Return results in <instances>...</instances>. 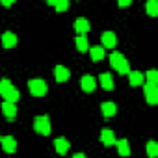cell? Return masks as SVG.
<instances>
[{
    "label": "cell",
    "instance_id": "d4e9b609",
    "mask_svg": "<svg viewBox=\"0 0 158 158\" xmlns=\"http://www.w3.org/2000/svg\"><path fill=\"white\" fill-rule=\"evenodd\" d=\"M119 6H130V0H119Z\"/></svg>",
    "mask_w": 158,
    "mask_h": 158
},
{
    "label": "cell",
    "instance_id": "d6986e66",
    "mask_svg": "<svg viewBox=\"0 0 158 158\" xmlns=\"http://www.w3.org/2000/svg\"><path fill=\"white\" fill-rule=\"evenodd\" d=\"M89 54H91V60H93V61H101V60L104 58V48H102L101 45H95V47L89 48Z\"/></svg>",
    "mask_w": 158,
    "mask_h": 158
},
{
    "label": "cell",
    "instance_id": "9a60e30c",
    "mask_svg": "<svg viewBox=\"0 0 158 158\" xmlns=\"http://www.w3.org/2000/svg\"><path fill=\"white\" fill-rule=\"evenodd\" d=\"M101 110H102V115H104V117H112V115L117 112V106H115V102L106 101V102L101 104Z\"/></svg>",
    "mask_w": 158,
    "mask_h": 158
},
{
    "label": "cell",
    "instance_id": "3957f363",
    "mask_svg": "<svg viewBox=\"0 0 158 158\" xmlns=\"http://www.w3.org/2000/svg\"><path fill=\"white\" fill-rule=\"evenodd\" d=\"M28 89H30V93L34 97H43V95H47L48 86H47V82L43 80V78H32V80L28 82Z\"/></svg>",
    "mask_w": 158,
    "mask_h": 158
},
{
    "label": "cell",
    "instance_id": "44dd1931",
    "mask_svg": "<svg viewBox=\"0 0 158 158\" xmlns=\"http://www.w3.org/2000/svg\"><path fill=\"white\" fill-rule=\"evenodd\" d=\"M74 43H76V48L80 50V52H84V50H88V37L86 35H76V39H74Z\"/></svg>",
    "mask_w": 158,
    "mask_h": 158
},
{
    "label": "cell",
    "instance_id": "7402d4cb",
    "mask_svg": "<svg viewBox=\"0 0 158 158\" xmlns=\"http://www.w3.org/2000/svg\"><path fill=\"white\" fill-rule=\"evenodd\" d=\"M147 13L151 17L158 15V2H156V0H147Z\"/></svg>",
    "mask_w": 158,
    "mask_h": 158
},
{
    "label": "cell",
    "instance_id": "8fae6325",
    "mask_svg": "<svg viewBox=\"0 0 158 158\" xmlns=\"http://www.w3.org/2000/svg\"><path fill=\"white\" fill-rule=\"evenodd\" d=\"M54 78H56L58 82L69 80V69L63 67V65H56V67H54Z\"/></svg>",
    "mask_w": 158,
    "mask_h": 158
},
{
    "label": "cell",
    "instance_id": "603a6c76",
    "mask_svg": "<svg viewBox=\"0 0 158 158\" xmlns=\"http://www.w3.org/2000/svg\"><path fill=\"white\" fill-rule=\"evenodd\" d=\"M147 154H149V158H156L158 156V143L156 141H149L147 143Z\"/></svg>",
    "mask_w": 158,
    "mask_h": 158
},
{
    "label": "cell",
    "instance_id": "83f0119b",
    "mask_svg": "<svg viewBox=\"0 0 158 158\" xmlns=\"http://www.w3.org/2000/svg\"><path fill=\"white\" fill-rule=\"evenodd\" d=\"M0 139H2V136H0Z\"/></svg>",
    "mask_w": 158,
    "mask_h": 158
},
{
    "label": "cell",
    "instance_id": "9c48e42d",
    "mask_svg": "<svg viewBox=\"0 0 158 158\" xmlns=\"http://www.w3.org/2000/svg\"><path fill=\"white\" fill-rule=\"evenodd\" d=\"M101 39H102V45H101L102 48H104V47L114 48V47L117 45V37H115V34H114V32H104Z\"/></svg>",
    "mask_w": 158,
    "mask_h": 158
},
{
    "label": "cell",
    "instance_id": "4fadbf2b",
    "mask_svg": "<svg viewBox=\"0 0 158 158\" xmlns=\"http://www.w3.org/2000/svg\"><path fill=\"white\" fill-rule=\"evenodd\" d=\"M101 141H102L104 145H114V143H115V134H114V130L102 128V130H101Z\"/></svg>",
    "mask_w": 158,
    "mask_h": 158
},
{
    "label": "cell",
    "instance_id": "7a4b0ae2",
    "mask_svg": "<svg viewBox=\"0 0 158 158\" xmlns=\"http://www.w3.org/2000/svg\"><path fill=\"white\" fill-rule=\"evenodd\" d=\"M110 63L115 71H119L121 74H128L130 67H128V60L121 54V52H112L110 54Z\"/></svg>",
    "mask_w": 158,
    "mask_h": 158
},
{
    "label": "cell",
    "instance_id": "8992f818",
    "mask_svg": "<svg viewBox=\"0 0 158 158\" xmlns=\"http://www.w3.org/2000/svg\"><path fill=\"white\" fill-rule=\"evenodd\" d=\"M80 86H82V89H84L86 93H91V91L95 89V86H97V80H95L91 74H84V76L80 78Z\"/></svg>",
    "mask_w": 158,
    "mask_h": 158
},
{
    "label": "cell",
    "instance_id": "5b68a950",
    "mask_svg": "<svg viewBox=\"0 0 158 158\" xmlns=\"http://www.w3.org/2000/svg\"><path fill=\"white\" fill-rule=\"evenodd\" d=\"M143 91H145V99L151 106H154L158 102V86L154 84H145L143 86Z\"/></svg>",
    "mask_w": 158,
    "mask_h": 158
},
{
    "label": "cell",
    "instance_id": "277c9868",
    "mask_svg": "<svg viewBox=\"0 0 158 158\" xmlns=\"http://www.w3.org/2000/svg\"><path fill=\"white\" fill-rule=\"evenodd\" d=\"M34 128H35L37 134L47 136L50 132V119H48V115H37L34 119Z\"/></svg>",
    "mask_w": 158,
    "mask_h": 158
},
{
    "label": "cell",
    "instance_id": "ac0fdd59",
    "mask_svg": "<svg viewBox=\"0 0 158 158\" xmlns=\"http://www.w3.org/2000/svg\"><path fill=\"white\" fill-rule=\"evenodd\" d=\"M99 80H101V86H102L104 89H108V91L114 89V80H112V74H110V73H102Z\"/></svg>",
    "mask_w": 158,
    "mask_h": 158
},
{
    "label": "cell",
    "instance_id": "6da1fadb",
    "mask_svg": "<svg viewBox=\"0 0 158 158\" xmlns=\"http://www.w3.org/2000/svg\"><path fill=\"white\" fill-rule=\"evenodd\" d=\"M0 95H2L4 99H6V102H17L19 101V89L8 80V78H2V80H0Z\"/></svg>",
    "mask_w": 158,
    "mask_h": 158
},
{
    "label": "cell",
    "instance_id": "ffe728a7",
    "mask_svg": "<svg viewBox=\"0 0 158 158\" xmlns=\"http://www.w3.org/2000/svg\"><path fill=\"white\" fill-rule=\"evenodd\" d=\"M143 78H147V84L158 86V71H156V69H149V71L143 74Z\"/></svg>",
    "mask_w": 158,
    "mask_h": 158
},
{
    "label": "cell",
    "instance_id": "7c38bea8",
    "mask_svg": "<svg viewBox=\"0 0 158 158\" xmlns=\"http://www.w3.org/2000/svg\"><path fill=\"white\" fill-rule=\"evenodd\" d=\"M2 45H4L6 48H13V47L17 45V35H15L13 32H4V34H2Z\"/></svg>",
    "mask_w": 158,
    "mask_h": 158
},
{
    "label": "cell",
    "instance_id": "cb8c5ba5",
    "mask_svg": "<svg viewBox=\"0 0 158 158\" xmlns=\"http://www.w3.org/2000/svg\"><path fill=\"white\" fill-rule=\"evenodd\" d=\"M67 6H69V2H67V0H56V2H54V8H56L58 11H63V10H67Z\"/></svg>",
    "mask_w": 158,
    "mask_h": 158
},
{
    "label": "cell",
    "instance_id": "e0dca14e",
    "mask_svg": "<svg viewBox=\"0 0 158 158\" xmlns=\"http://www.w3.org/2000/svg\"><path fill=\"white\" fill-rule=\"evenodd\" d=\"M128 80H130L132 86L143 84V73H139V71H128Z\"/></svg>",
    "mask_w": 158,
    "mask_h": 158
},
{
    "label": "cell",
    "instance_id": "5bb4252c",
    "mask_svg": "<svg viewBox=\"0 0 158 158\" xmlns=\"http://www.w3.org/2000/svg\"><path fill=\"white\" fill-rule=\"evenodd\" d=\"M69 141L65 139V138H56L54 139V149H56V152L58 154H65L67 151H69Z\"/></svg>",
    "mask_w": 158,
    "mask_h": 158
},
{
    "label": "cell",
    "instance_id": "30bf717a",
    "mask_svg": "<svg viewBox=\"0 0 158 158\" xmlns=\"http://www.w3.org/2000/svg\"><path fill=\"white\" fill-rule=\"evenodd\" d=\"M2 112H4V115L10 119V121H13L15 117H17V106L13 104V102H2Z\"/></svg>",
    "mask_w": 158,
    "mask_h": 158
},
{
    "label": "cell",
    "instance_id": "484cf974",
    "mask_svg": "<svg viewBox=\"0 0 158 158\" xmlns=\"http://www.w3.org/2000/svg\"><path fill=\"white\" fill-rule=\"evenodd\" d=\"M73 158H88V156L82 154V152H76V154H73Z\"/></svg>",
    "mask_w": 158,
    "mask_h": 158
},
{
    "label": "cell",
    "instance_id": "4316f807",
    "mask_svg": "<svg viewBox=\"0 0 158 158\" xmlns=\"http://www.w3.org/2000/svg\"><path fill=\"white\" fill-rule=\"evenodd\" d=\"M13 0H2V6H11Z\"/></svg>",
    "mask_w": 158,
    "mask_h": 158
},
{
    "label": "cell",
    "instance_id": "52a82bcc",
    "mask_svg": "<svg viewBox=\"0 0 158 158\" xmlns=\"http://www.w3.org/2000/svg\"><path fill=\"white\" fill-rule=\"evenodd\" d=\"M89 28H91V24H89V21L84 19V17H78V19L74 21V30L78 32V35H86V32H89Z\"/></svg>",
    "mask_w": 158,
    "mask_h": 158
},
{
    "label": "cell",
    "instance_id": "2e32d148",
    "mask_svg": "<svg viewBox=\"0 0 158 158\" xmlns=\"http://www.w3.org/2000/svg\"><path fill=\"white\" fill-rule=\"evenodd\" d=\"M115 145H117V152L121 156H128L130 154V145H128V141L125 138L123 139H115Z\"/></svg>",
    "mask_w": 158,
    "mask_h": 158
},
{
    "label": "cell",
    "instance_id": "ba28073f",
    "mask_svg": "<svg viewBox=\"0 0 158 158\" xmlns=\"http://www.w3.org/2000/svg\"><path fill=\"white\" fill-rule=\"evenodd\" d=\"M0 143H2V149L6 152H10V154L17 151V139L13 136H4L2 139H0Z\"/></svg>",
    "mask_w": 158,
    "mask_h": 158
}]
</instances>
